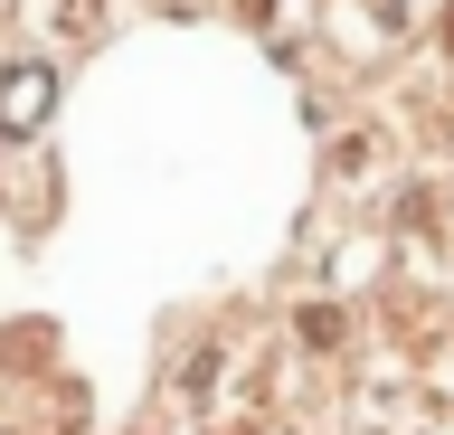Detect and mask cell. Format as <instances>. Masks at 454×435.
Segmentation results:
<instances>
[{"label": "cell", "instance_id": "cell-1", "mask_svg": "<svg viewBox=\"0 0 454 435\" xmlns=\"http://www.w3.org/2000/svg\"><path fill=\"white\" fill-rule=\"evenodd\" d=\"M48 66H20V76H10V86H0V133H28V123L48 114Z\"/></svg>", "mask_w": 454, "mask_h": 435}]
</instances>
